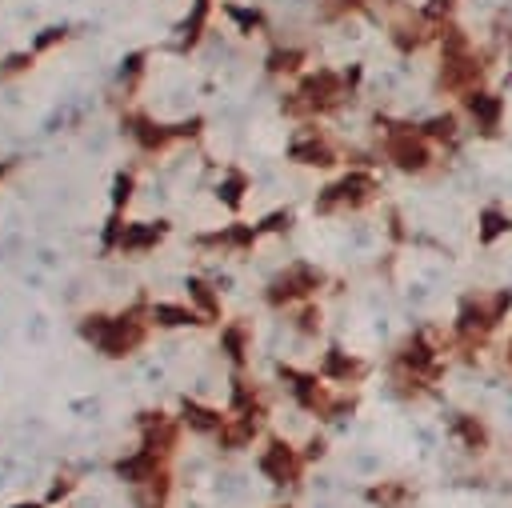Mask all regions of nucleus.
I'll list each match as a JSON object with an SVG mask.
<instances>
[{
    "instance_id": "f257e3e1",
    "label": "nucleus",
    "mask_w": 512,
    "mask_h": 508,
    "mask_svg": "<svg viewBox=\"0 0 512 508\" xmlns=\"http://www.w3.org/2000/svg\"><path fill=\"white\" fill-rule=\"evenodd\" d=\"M512 312V288H496V292H464L452 316V352H464L472 360V352H480L492 332L508 320Z\"/></svg>"
},
{
    "instance_id": "f03ea898",
    "label": "nucleus",
    "mask_w": 512,
    "mask_h": 508,
    "mask_svg": "<svg viewBox=\"0 0 512 508\" xmlns=\"http://www.w3.org/2000/svg\"><path fill=\"white\" fill-rule=\"evenodd\" d=\"M380 124V152L392 168L408 172V176H424L436 164V144L420 132V124H404V120H376Z\"/></svg>"
},
{
    "instance_id": "7ed1b4c3",
    "label": "nucleus",
    "mask_w": 512,
    "mask_h": 508,
    "mask_svg": "<svg viewBox=\"0 0 512 508\" xmlns=\"http://www.w3.org/2000/svg\"><path fill=\"white\" fill-rule=\"evenodd\" d=\"M80 332L104 352V356H128L144 340V320L140 312H120V316H88Z\"/></svg>"
},
{
    "instance_id": "20e7f679",
    "label": "nucleus",
    "mask_w": 512,
    "mask_h": 508,
    "mask_svg": "<svg viewBox=\"0 0 512 508\" xmlns=\"http://www.w3.org/2000/svg\"><path fill=\"white\" fill-rule=\"evenodd\" d=\"M376 192H380V180H376L372 172H364V168H352V172H344L340 180H332V184L316 196V212H320V216H332V212H356V208L372 204Z\"/></svg>"
},
{
    "instance_id": "39448f33",
    "label": "nucleus",
    "mask_w": 512,
    "mask_h": 508,
    "mask_svg": "<svg viewBox=\"0 0 512 508\" xmlns=\"http://www.w3.org/2000/svg\"><path fill=\"white\" fill-rule=\"evenodd\" d=\"M320 284H324V272L316 268V264H304V260H296V264H288L280 276H272L268 280V304L272 308H288V304H304V300H312L316 292H320Z\"/></svg>"
},
{
    "instance_id": "423d86ee",
    "label": "nucleus",
    "mask_w": 512,
    "mask_h": 508,
    "mask_svg": "<svg viewBox=\"0 0 512 508\" xmlns=\"http://www.w3.org/2000/svg\"><path fill=\"white\" fill-rule=\"evenodd\" d=\"M460 116H468V124L484 136V140H496L504 132V116H508V104L500 92L492 88H472L460 96Z\"/></svg>"
},
{
    "instance_id": "0eeeda50",
    "label": "nucleus",
    "mask_w": 512,
    "mask_h": 508,
    "mask_svg": "<svg viewBox=\"0 0 512 508\" xmlns=\"http://www.w3.org/2000/svg\"><path fill=\"white\" fill-rule=\"evenodd\" d=\"M260 472L272 480V484H296L300 480V472H304V452H296L288 440H280V436H272L268 444H264V452H260Z\"/></svg>"
},
{
    "instance_id": "6e6552de",
    "label": "nucleus",
    "mask_w": 512,
    "mask_h": 508,
    "mask_svg": "<svg viewBox=\"0 0 512 508\" xmlns=\"http://www.w3.org/2000/svg\"><path fill=\"white\" fill-rule=\"evenodd\" d=\"M448 436L460 444V452H468V456H484L488 448H492V432H488V424L480 420V416H472V412H452L448 416Z\"/></svg>"
},
{
    "instance_id": "1a4fd4ad",
    "label": "nucleus",
    "mask_w": 512,
    "mask_h": 508,
    "mask_svg": "<svg viewBox=\"0 0 512 508\" xmlns=\"http://www.w3.org/2000/svg\"><path fill=\"white\" fill-rule=\"evenodd\" d=\"M288 156L296 160V164H308V168H332L340 156H336V148L316 132V128H308V132H300L292 144H288Z\"/></svg>"
},
{
    "instance_id": "9d476101",
    "label": "nucleus",
    "mask_w": 512,
    "mask_h": 508,
    "mask_svg": "<svg viewBox=\"0 0 512 508\" xmlns=\"http://www.w3.org/2000/svg\"><path fill=\"white\" fill-rule=\"evenodd\" d=\"M320 376L324 380H332V384H356V380H364L368 376V364L364 360H356V356H348L344 348H328L324 352V360H320Z\"/></svg>"
},
{
    "instance_id": "9b49d317",
    "label": "nucleus",
    "mask_w": 512,
    "mask_h": 508,
    "mask_svg": "<svg viewBox=\"0 0 512 508\" xmlns=\"http://www.w3.org/2000/svg\"><path fill=\"white\" fill-rule=\"evenodd\" d=\"M420 132H424L440 152H456V148H460V112H436V116L420 120Z\"/></svg>"
},
{
    "instance_id": "f8f14e48",
    "label": "nucleus",
    "mask_w": 512,
    "mask_h": 508,
    "mask_svg": "<svg viewBox=\"0 0 512 508\" xmlns=\"http://www.w3.org/2000/svg\"><path fill=\"white\" fill-rule=\"evenodd\" d=\"M512 232V216H508V208H500V204H484L480 212H476V244L480 248H492L496 240H504Z\"/></svg>"
},
{
    "instance_id": "ddd939ff",
    "label": "nucleus",
    "mask_w": 512,
    "mask_h": 508,
    "mask_svg": "<svg viewBox=\"0 0 512 508\" xmlns=\"http://www.w3.org/2000/svg\"><path fill=\"white\" fill-rule=\"evenodd\" d=\"M164 232H168V224H164V220H156V224L140 220V224H124V232L116 236V244H120L124 252H144V248L160 244V240H164Z\"/></svg>"
},
{
    "instance_id": "4468645a",
    "label": "nucleus",
    "mask_w": 512,
    "mask_h": 508,
    "mask_svg": "<svg viewBox=\"0 0 512 508\" xmlns=\"http://www.w3.org/2000/svg\"><path fill=\"white\" fill-rule=\"evenodd\" d=\"M364 500L376 504V508H408V504L416 500V492H412L404 480H380V484H372V488L364 492Z\"/></svg>"
},
{
    "instance_id": "2eb2a0df",
    "label": "nucleus",
    "mask_w": 512,
    "mask_h": 508,
    "mask_svg": "<svg viewBox=\"0 0 512 508\" xmlns=\"http://www.w3.org/2000/svg\"><path fill=\"white\" fill-rule=\"evenodd\" d=\"M224 420H228V412H216V408H204V404H192V400L184 404V424L204 432V436H220Z\"/></svg>"
},
{
    "instance_id": "dca6fc26",
    "label": "nucleus",
    "mask_w": 512,
    "mask_h": 508,
    "mask_svg": "<svg viewBox=\"0 0 512 508\" xmlns=\"http://www.w3.org/2000/svg\"><path fill=\"white\" fill-rule=\"evenodd\" d=\"M148 316H152L156 324H164V328H176V324H204V316H200L196 308H184V304H156Z\"/></svg>"
},
{
    "instance_id": "f3484780",
    "label": "nucleus",
    "mask_w": 512,
    "mask_h": 508,
    "mask_svg": "<svg viewBox=\"0 0 512 508\" xmlns=\"http://www.w3.org/2000/svg\"><path fill=\"white\" fill-rule=\"evenodd\" d=\"M220 344H224V352H228L236 364H244V352H248V328H244V324H228V328L220 332Z\"/></svg>"
},
{
    "instance_id": "a211bd4d",
    "label": "nucleus",
    "mask_w": 512,
    "mask_h": 508,
    "mask_svg": "<svg viewBox=\"0 0 512 508\" xmlns=\"http://www.w3.org/2000/svg\"><path fill=\"white\" fill-rule=\"evenodd\" d=\"M244 188H248V176H244L240 168H228V176H224V184H220V196H224V204H228V208H240V200H244Z\"/></svg>"
},
{
    "instance_id": "6ab92c4d",
    "label": "nucleus",
    "mask_w": 512,
    "mask_h": 508,
    "mask_svg": "<svg viewBox=\"0 0 512 508\" xmlns=\"http://www.w3.org/2000/svg\"><path fill=\"white\" fill-rule=\"evenodd\" d=\"M300 64H304V52L300 48H276L272 56H268V72H300Z\"/></svg>"
},
{
    "instance_id": "aec40b11",
    "label": "nucleus",
    "mask_w": 512,
    "mask_h": 508,
    "mask_svg": "<svg viewBox=\"0 0 512 508\" xmlns=\"http://www.w3.org/2000/svg\"><path fill=\"white\" fill-rule=\"evenodd\" d=\"M188 292H192V300L200 304V316H220V304H216V296H212V288L204 284V280H188Z\"/></svg>"
},
{
    "instance_id": "412c9836",
    "label": "nucleus",
    "mask_w": 512,
    "mask_h": 508,
    "mask_svg": "<svg viewBox=\"0 0 512 508\" xmlns=\"http://www.w3.org/2000/svg\"><path fill=\"white\" fill-rule=\"evenodd\" d=\"M296 332H304V336H316V332H320V308H316L312 300H304V304L296 308Z\"/></svg>"
},
{
    "instance_id": "4be33fe9",
    "label": "nucleus",
    "mask_w": 512,
    "mask_h": 508,
    "mask_svg": "<svg viewBox=\"0 0 512 508\" xmlns=\"http://www.w3.org/2000/svg\"><path fill=\"white\" fill-rule=\"evenodd\" d=\"M364 4H372V0H320V12L332 20V16H344V12H356V8H364Z\"/></svg>"
},
{
    "instance_id": "5701e85b",
    "label": "nucleus",
    "mask_w": 512,
    "mask_h": 508,
    "mask_svg": "<svg viewBox=\"0 0 512 508\" xmlns=\"http://www.w3.org/2000/svg\"><path fill=\"white\" fill-rule=\"evenodd\" d=\"M228 16H232L244 32H252V28H260V24H264V16H260L256 8H228Z\"/></svg>"
},
{
    "instance_id": "b1692460",
    "label": "nucleus",
    "mask_w": 512,
    "mask_h": 508,
    "mask_svg": "<svg viewBox=\"0 0 512 508\" xmlns=\"http://www.w3.org/2000/svg\"><path fill=\"white\" fill-rule=\"evenodd\" d=\"M320 456H324V440H320V436H312V440H308V448H304V460L312 464V460H320Z\"/></svg>"
},
{
    "instance_id": "393cba45",
    "label": "nucleus",
    "mask_w": 512,
    "mask_h": 508,
    "mask_svg": "<svg viewBox=\"0 0 512 508\" xmlns=\"http://www.w3.org/2000/svg\"><path fill=\"white\" fill-rule=\"evenodd\" d=\"M504 368H508V376H512V336H508V344H504Z\"/></svg>"
},
{
    "instance_id": "a878e982",
    "label": "nucleus",
    "mask_w": 512,
    "mask_h": 508,
    "mask_svg": "<svg viewBox=\"0 0 512 508\" xmlns=\"http://www.w3.org/2000/svg\"><path fill=\"white\" fill-rule=\"evenodd\" d=\"M4 168H8V164H0V176H4Z\"/></svg>"
}]
</instances>
